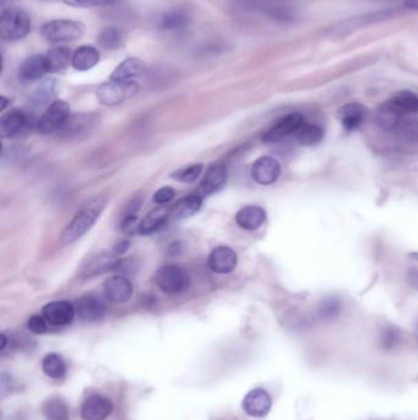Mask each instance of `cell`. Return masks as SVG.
Instances as JSON below:
<instances>
[{
    "label": "cell",
    "mask_w": 418,
    "mask_h": 420,
    "mask_svg": "<svg viewBox=\"0 0 418 420\" xmlns=\"http://www.w3.org/2000/svg\"><path fill=\"white\" fill-rule=\"evenodd\" d=\"M106 204L107 200L104 198L94 199L80 210L79 213L74 216L73 220L64 229L62 235L63 244H73L80 238H82L86 233H89L101 216Z\"/></svg>",
    "instance_id": "cell-1"
},
{
    "label": "cell",
    "mask_w": 418,
    "mask_h": 420,
    "mask_svg": "<svg viewBox=\"0 0 418 420\" xmlns=\"http://www.w3.org/2000/svg\"><path fill=\"white\" fill-rule=\"evenodd\" d=\"M31 17L20 8H9L0 17V36L8 42L23 40L31 32Z\"/></svg>",
    "instance_id": "cell-2"
},
{
    "label": "cell",
    "mask_w": 418,
    "mask_h": 420,
    "mask_svg": "<svg viewBox=\"0 0 418 420\" xmlns=\"http://www.w3.org/2000/svg\"><path fill=\"white\" fill-rule=\"evenodd\" d=\"M85 25L75 20H52L42 26L41 34L52 43H67L79 40L85 34Z\"/></svg>",
    "instance_id": "cell-3"
},
{
    "label": "cell",
    "mask_w": 418,
    "mask_h": 420,
    "mask_svg": "<svg viewBox=\"0 0 418 420\" xmlns=\"http://www.w3.org/2000/svg\"><path fill=\"white\" fill-rule=\"evenodd\" d=\"M139 86L135 81L122 83L116 80H108L97 89V98L102 105L117 106L124 103L130 97L134 96Z\"/></svg>",
    "instance_id": "cell-4"
},
{
    "label": "cell",
    "mask_w": 418,
    "mask_h": 420,
    "mask_svg": "<svg viewBox=\"0 0 418 420\" xmlns=\"http://www.w3.org/2000/svg\"><path fill=\"white\" fill-rule=\"evenodd\" d=\"M156 283L164 293L175 295L189 288L190 279L183 268L175 264H168L161 268L157 272Z\"/></svg>",
    "instance_id": "cell-5"
},
{
    "label": "cell",
    "mask_w": 418,
    "mask_h": 420,
    "mask_svg": "<svg viewBox=\"0 0 418 420\" xmlns=\"http://www.w3.org/2000/svg\"><path fill=\"white\" fill-rule=\"evenodd\" d=\"M69 118H70V106L65 101L58 100L53 101L50 107L45 108V112L38 118L36 125L41 133L48 134L53 132H59Z\"/></svg>",
    "instance_id": "cell-6"
},
{
    "label": "cell",
    "mask_w": 418,
    "mask_h": 420,
    "mask_svg": "<svg viewBox=\"0 0 418 420\" xmlns=\"http://www.w3.org/2000/svg\"><path fill=\"white\" fill-rule=\"evenodd\" d=\"M37 125V120L29 111L12 109L9 114H4L0 120V133L3 138H12L23 133L31 125Z\"/></svg>",
    "instance_id": "cell-7"
},
{
    "label": "cell",
    "mask_w": 418,
    "mask_h": 420,
    "mask_svg": "<svg viewBox=\"0 0 418 420\" xmlns=\"http://www.w3.org/2000/svg\"><path fill=\"white\" fill-rule=\"evenodd\" d=\"M120 260L116 253L101 252L89 258L81 268L82 278H94L109 271H117Z\"/></svg>",
    "instance_id": "cell-8"
},
{
    "label": "cell",
    "mask_w": 418,
    "mask_h": 420,
    "mask_svg": "<svg viewBox=\"0 0 418 420\" xmlns=\"http://www.w3.org/2000/svg\"><path fill=\"white\" fill-rule=\"evenodd\" d=\"M272 406L270 395L263 388H255L248 392L242 403L244 412L254 418L265 417L270 412Z\"/></svg>",
    "instance_id": "cell-9"
},
{
    "label": "cell",
    "mask_w": 418,
    "mask_h": 420,
    "mask_svg": "<svg viewBox=\"0 0 418 420\" xmlns=\"http://www.w3.org/2000/svg\"><path fill=\"white\" fill-rule=\"evenodd\" d=\"M281 175V166L276 160L270 156H264L256 160L252 166V177L256 183L267 186L278 180Z\"/></svg>",
    "instance_id": "cell-10"
},
{
    "label": "cell",
    "mask_w": 418,
    "mask_h": 420,
    "mask_svg": "<svg viewBox=\"0 0 418 420\" xmlns=\"http://www.w3.org/2000/svg\"><path fill=\"white\" fill-rule=\"evenodd\" d=\"M76 308L68 301H53L47 304L42 315L52 326H67L73 321Z\"/></svg>",
    "instance_id": "cell-11"
},
{
    "label": "cell",
    "mask_w": 418,
    "mask_h": 420,
    "mask_svg": "<svg viewBox=\"0 0 418 420\" xmlns=\"http://www.w3.org/2000/svg\"><path fill=\"white\" fill-rule=\"evenodd\" d=\"M303 123H305V118H303L302 114H289V116H286L283 120H278L276 125L266 132L264 136H263V139L266 143L278 142V140H281V139L286 138V136L294 134Z\"/></svg>",
    "instance_id": "cell-12"
},
{
    "label": "cell",
    "mask_w": 418,
    "mask_h": 420,
    "mask_svg": "<svg viewBox=\"0 0 418 420\" xmlns=\"http://www.w3.org/2000/svg\"><path fill=\"white\" fill-rule=\"evenodd\" d=\"M48 73H51L50 63L47 57L42 54L30 56L19 68V78L23 81H36L42 79Z\"/></svg>",
    "instance_id": "cell-13"
},
{
    "label": "cell",
    "mask_w": 418,
    "mask_h": 420,
    "mask_svg": "<svg viewBox=\"0 0 418 420\" xmlns=\"http://www.w3.org/2000/svg\"><path fill=\"white\" fill-rule=\"evenodd\" d=\"M112 408L111 399L102 395H92L81 406V417L84 420H106Z\"/></svg>",
    "instance_id": "cell-14"
},
{
    "label": "cell",
    "mask_w": 418,
    "mask_h": 420,
    "mask_svg": "<svg viewBox=\"0 0 418 420\" xmlns=\"http://www.w3.org/2000/svg\"><path fill=\"white\" fill-rule=\"evenodd\" d=\"M209 267L211 271L220 274H227L231 273L237 267L238 258L236 252L226 247L220 246L216 247L209 255Z\"/></svg>",
    "instance_id": "cell-15"
},
{
    "label": "cell",
    "mask_w": 418,
    "mask_h": 420,
    "mask_svg": "<svg viewBox=\"0 0 418 420\" xmlns=\"http://www.w3.org/2000/svg\"><path fill=\"white\" fill-rule=\"evenodd\" d=\"M103 290L108 300L116 304L126 302L133 295V285L130 283L129 279L122 275H116L107 279L103 284Z\"/></svg>",
    "instance_id": "cell-16"
},
{
    "label": "cell",
    "mask_w": 418,
    "mask_h": 420,
    "mask_svg": "<svg viewBox=\"0 0 418 420\" xmlns=\"http://www.w3.org/2000/svg\"><path fill=\"white\" fill-rule=\"evenodd\" d=\"M76 313L85 322H96L104 317L106 306L100 297L85 295L78 301Z\"/></svg>",
    "instance_id": "cell-17"
},
{
    "label": "cell",
    "mask_w": 418,
    "mask_h": 420,
    "mask_svg": "<svg viewBox=\"0 0 418 420\" xmlns=\"http://www.w3.org/2000/svg\"><path fill=\"white\" fill-rule=\"evenodd\" d=\"M227 182L226 167L221 164L211 166L199 187V196L205 197L216 193L225 187Z\"/></svg>",
    "instance_id": "cell-18"
},
{
    "label": "cell",
    "mask_w": 418,
    "mask_h": 420,
    "mask_svg": "<svg viewBox=\"0 0 418 420\" xmlns=\"http://www.w3.org/2000/svg\"><path fill=\"white\" fill-rule=\"evenodd\" d=\"M265 210L258 205H248L239 210L236 216L238 227L248 231H254L265 222Z\"/></svg>",
    "instance_id": "cell-19"
},
{
    "label": "cell",
    "mask_w": 418,
    "mask_h": 420,
    "mask_svg": "<svg viewBox=\"0 0 418 420\" xmlns=\"http://www.w3.org/2000/svg\"><path fill=\"white\" fill-rule=\"evenodd\" d=\"M100 62V52L94 45H81L73 53L72 65L78 72H87Z\"/></svg>",
    "instance_id": "cell-20"
},
{
    "label": "cell",
    "mask_w": 418,
    "mask_h": 420,
    "mask_svg": "<svg viewBox=\"0 0 418 420\" xmlns=\"http://www.w3.org/2000/svg\"><path fill=\"white\" fill-rule=\"evenodd\" d=\"M97 120L95 116L92 114H78V116H70L67 123L63 125L59 132L67 138H74L85 134L92 129L94 125Z\"/></svg>",
    "instance_id": "cell-21"
},
{
    "label": "cell",
    "mask_w": 418,
    "mask_h": 420,
    "mask_svg": "<svg viewBox=\"0 0 418 420\" xmlns=\"http://www.w3.org/2000/svg\"><path fill=\"white\" fill-rule=\"evenodd\" d=\"M142 69H144V63L139 58H126L114 69L109 79L122 83H130L142 74Z\"/></svg>",
    "instance_id": "cell-22"
},
{
    "label": "cell",
    "mask_w": 418,
    "mask_h": 420,
    "mask_svg": "<svg viewBox=\"0 0 418 420\" xmlns=\"http://www.w3.org/2000/svg\"><path fill=\"white\" fill-rule=\"evenodd\" d=\"M402 114H404L402 111L396 107L394 103L389 101V103H384L383 106L379 107L377 114H375V122L382 129L393 131L400 125Z\"/></svg>",
    "instance_id": "cell-23"
},
{
    "label": "cell",
    "mask_w": 418,
    "mask_h": 420,
    "mask_svg": "<svg viewBox=\"0 0 418 420\" xmlns=\"http://www.w3.org/2000/svg\"><path fill=\"white\" fill-rule=\"evenodd\" d=\"M366 112V108L361 103H349L340 108L338 117L347 131H353L361 125Z\"/></svg>",
    "instance_id": "cell-24"
},
{
    "label": "cell",
    "mask_w": 418,
    "mask_h": 420,
    "mask_svg": "<svg viewBox=\"0 0 418 420\" xmlns=\"http://www.w3.org/2000/svg\"><path fill=\"white\" fill-rule=\"evenodd\" d=\"M203 205L201 196H189L187 198L179 200L173 209L170 210V219L172 220H183L190 216H195Z\"/></svg>",
    "instance_id": "cell-25"
},
{
    "label": "cell",
    "mask_w": 418,
    "mask_h": 420,
    "mask_svg": "<svg viewBox=\"0 0 418 420\" xmlns=\"http://www.w3.org/2000/svg\"><path fill=\"white\" fill-rule=\"evenodd\" d=\"M170 210L160 207L150 211L142 222H139V231L138 233L142 235H148L159 230L160 227L164 225V222H167V219H170Z\"/></svg>",
    "instance_id": "cell-26"
},
{
    "label": "cell",
    "mask_w": 418,
    "mask_h": 420,
    "mask_svg": "<svg viewBox=\"0 0 418 420\" xmlns=\"http://www.w3.org/2000/svg\"><path fill=\"white\" fill-rule=\"evenodd\" d=\"M53 97V81H45L38 89L34 91L29 101V112L34 116V112L41 111L45 107H50Z\"/></svg>",
    "instance_id": "cell-27"
},
{
    "label": "cell",
    "mask_w": 418,
    "mask_h": 420,
    "mask_svg": "<svg viewBox=\"0 0 418 420\" xmlns=\"http://www.w3.org/2000/svg\"><path fill=\"white\" fill-rule=\"evenodd\" d=\"M42 414L45 420H69L70 412L62 398L51 397L42 406Z\"/></svg>",
    "instance_id": "cell-28"
},
{
    "label": "cell",
    "mask_w": 418,
    "mask_h": 420,
    "mask_svg": "<svg viewBox=\"0 0 418 420\" xmlns=\"http://www.w3.org/2000/svg\"><path fill=\"white\" fill-rule=\"evenodd\" d=\"M188 23H189V17L187 12L183 10H170L164 12L159 20L160 28L164 31H179L184 29Z\"/></svg>",
    "instance_id": "cell-29"
},
{
    "label": "cell",
    "mask_w": 418,
    "mask_h": 420,
    "mask_svg": "<svg viewBox=\"0 0 418 420\" xmlns=\"http://www.w3.org/2000/svg\"><path fill=\"white\" fill-rule=\"evenodd\" d=\"M42 369L45 375L50 376L51 379H62L67 372V365L64 359L56 353H51L45 355L42 361Z\"/></svg>",
    "instance_id": "cell-30"
},
{
    "label": "cell",
    "mask_w": 418,
    "mask_h": 420,
    "mask_svg": "<svg viewBox=\"0 0 418 420\" xmlns=\"http://www.w3.org/2000/svg\"><path fill=\"white\" fill-rule=\"evenodd\" d=\"M45 57L50 63L51 73H58L68 67L69 63H72L73 56L67 47H57L48 52Z\"/></svg>",
    "instance_id": "cell-31"
},
{
    "label": "cell",
    "mask_w": 418,
    "mask_h": 420,
    "mask_svg": "<svg viewBox=\"0 0 418 420\" xmlns=\"http://www.w3.org/2000/svg\"><path fill=\"white\" fill-rule=\"evenodd\" d=\"M402 114H417L418 94L412 91H400L390 100Z\"/></svg>",
    "instance_id": "cell-32"
},
{
    "label": "cell",
    "mask_w": 418,
    "mask_h": 420,
    "mask_svg": "<svg viewBox=\"0 0 418 420\" xmlns=\"http://www.w3.org/2000/svg\"><path fill=\"white\" fill-rule=\"evenodd\" d=\"M294 136L302 145H314L322 140V131L320 127L305 122Z\"/></svg>",
    "instance_id": "cell-33"
},
{
    "label": "cell",
    "mask_w": 418,
    "mask_h": 420,
    "mask_svg": "<svg viewBox=\"0 0 418 420\" xmlns=\"http://www.w3.org/2000/svg\"><path fill=\"white\" fill-rule=\"evenodd\" d=\"M98 45L108 51L118 50L122 45V34L116 28H104L97 37Z\"/></svg>",
    "instance_id": "cell-34"
},
{
    "label": "cell",
    "mask_w": 418,
    "mask_h": 420,
    "mask_svg": "<svg viewBox=\"0 0 418 420\" xmlns=\"http://www.w3.org/2000/svg\"><path fill=\"white\" fill-rule=\"evenodd\" d=\"M402 333L399 332V330H396L395 327H386L382 330L379 344L382 349L390 352L399 346V344L402 343Z\"/></svg>",
    "instance_id": "cell-35"
},
{
    "label": "cell",
    "mask_w": 418,
    "mask_h": 420,
    "mask_svg": "<svg viewBox=\"0 0 418 420\" xmlns=\"http://www.w3.org/2000/svg\"><path fill=\"white\" fill-rule=\"evenodd\" d=\"M203 165L201 164H194V165L188 166L181 170L175 171L172 177L177 181L182 183H192L197 181L201 172H203Z\"/></svg>",
    "instance_id": "cell-36"
},
{
    "label": "cell",
    "mask_w": 418,
    "mask_h": 420,
    "mask_svg": "<svg viewBox=\"0 0 418 420\" xmlns=\"http://www.w3.org/2000/svg\"><path fill=\"white\" fill-rule=\"evenodd\" d=\"M340 311H341V304L335 297L325 299L319 306V316L322 319H333V318L338 317Z\"/></svg>",
    "instance_id": "cell-37"
},
{
    "label": "cell",
    "mask_w": 418,
    "mask_h": 420,
    "mask_svg": "<svg viewBox=\"0 0 418 420\" xmlns=\"http://www.w3.org/2000/svg\"><path fill=\"white\" fill-rule=\"evenodd\" d=\"M65 6H73V8H95V6H112L117 0H62Z\"/></svg>",
    "instance_id": "cell-38"
},
{
    "label": "cell",
    "mask_w": 418,
    "mask_h": 420,
    "mask_svg": "<svg viewBox=\"0 0 418 420\" xmlns=\"http://www.w3.org/2000/svg\"><path fill=\"white\" fill-rule=\"evenodd\" d=\"M47 324H48V322L43 317V315L42 316L34 315V316L30 318L29 322H28V327L34 335H43V333L47 332V327H48Z\"/></svg>",
    "instance_id": "cell-39"
},
{
    "label": "cell",
    "mask_w": 418,
    "mask_h": 420,
    "mask_svg": "<svg viewBox=\"0 0 418 420\" xmlns=\"http://www.w3.org/2000/svg\"><path fill=\"white\" fill-rule=\"evenodd\" d=\"M175 197V191L172 187L160 188L156 193L153 194V202L156 204L164 205L170 203L172 199Z\"/></svg>",
    "instance_id": "cell-40"
},
{
    "label": "cell",
    "mask_w": 418,
    "mask_h": 420,
    "mask_svg": "<svg viewBox=\"0 0 418 420\" xmlns=\"http://www.w3.org/2000/svg\"><path fill=\"white\" fill-rule=\"evenodd\" d=\"M122 230L124 233H134V231H139V225L136 222L135 216H125L124 220L122 222Z\"/></svg>",
    "instance_id": "cell-41"
},
{
    "label": "cell",
    "mask_w": 418,
    "mask_h": 420,
    "mask_svg": "<svg viewBox=\"0 0 418 420\" xmlns=\"http://www.w3.org/2000/svg\"><path fill=\"white\" fill-rule=\"evenodd\" d=\"M407 282L412 288L418 290V269H411L407 274Z\"/></svg>",
    "instance_id": "cell-42"
},
{
    "label": "cell",
    "mask_w": 418,
    "mask_h": 420,
    "mask_svg": "<svg viewBox=\"0 0 418 420\" xmlns=\"http://www.w3.org/2000/svg\"><path fill=\"white\" fill-rule=\"evenodd\" d=\"M128 247H129V242H128L126 240H123V241H120V242L114 247L113 252L116 255H120V253H123V252L128 250Z\"/></svg>",
    "instance_id": "cell-43"
},
{
    "label": "cell",
    "mask_w": 418,
    "mask_h": 420,
    "mask_svg": "<svg viewBox=\"0 0 418 420\" xmlns=\"http://www.w3.org/2000/svg\"><path fill=\"white\" fill-rule=\"evenodd\" d=\"M405 6L413 10H418V0H407Z\"/></svg>",
    "instance_id": "cell-44"
},
{
    "label": "cell",
    "mask_w": 418,
    "mask_h": 420,
    "mask_svg": "<svg viewBox=\"0 0 418 420\" xmlns=\"http://www.w3.org/2000/svg\"><path fill=\"white\" fill-rule=\"evenodd\" d=\"M1 111H4L6 107V105H8V98L6 96H1Z\"/></svg>",
    "instance_id": "cell-45"
}]
</instances>
